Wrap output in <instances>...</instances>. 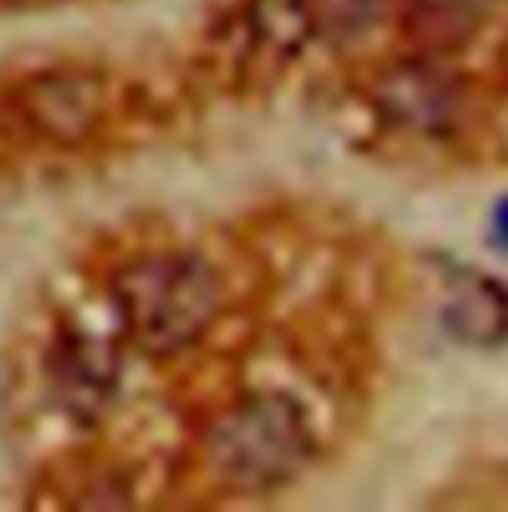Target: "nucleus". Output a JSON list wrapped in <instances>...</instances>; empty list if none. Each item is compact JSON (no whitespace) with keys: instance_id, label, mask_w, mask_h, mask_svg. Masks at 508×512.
<instances>
[{"instance_id":"obj_1","label":"nucleus","mask_w":508,"mask_h":512,"mask_svg":"<svg viewBox=\"0 0 508 512\" xmlns=\"http://www.w3.org/2000/svg\"><path fill=\"white\" fill-rule=\"evenodd\" d=\"M314 457L306 409L278 389L247 393L227 405L203 437V469L223 493L258 497L294 481Z\"/></svg>"},{"instance_id":"obj_2","label":"nucleus","mask_w":508,"mask_h":512,"mask_svg":"<svg viewBox=\"0 0 508 512\" xmlns=\"http://www.w3.org/2000/svg\"><path fill=\"white\" fill-rule=\"evenodd\" d=\"M112 302L135 350L147 358H171L215 326L223 310V282L203 258L159 251L116 270Z\"/></svg>"},{"instance_id":"obj_3","label":"nucleus","mask_w":508,"mask_h":512,"mask_svg":"<svg viewBox=\"0 0 508 512\" xmlns=\"http://www.w3.org/2000/svg\"><path fill=\"white\" fill-rule=\"evenodd\" d=\"M20 128L52 147H80L108 120V84L92 68H44L12 92Z\"/></svg>"},{"instance_id":"obj_4","label":"nucleus","mask_w":508,"mask_h":512,"mask_svg":"<svg viewBox=\"0 0 508 512\" xmlns=\"http://www.w3.org/2000/svg\"><path fill=\"white\" fill-rule=\"evenodd\" d=\"M370 104L381 116V124L405 131V135L437 139V135H453L461 128L469 92L453 72L441 68V60L413 56V60H397L381 68L370 80Z\"/></svg>"},{"instance_id":"obj_5","label":"nucleus","mask_w":508,"mask_h":512,"mask_svg":"<svg viewBox=\"0 0 508 512\" xmlns=\"http://www.w3.org/2000/svg\"><path fill=\"white\" fill-rule=\"evenodd\" d=\"M322 24V0H247L235 24V68L251 84H274Z\"/></svg>"},{"instance_id":"obj_6","label":"nucleus","mask_w":508,"mask_h":512,"mask_svg":"<svg viewBox=\"0 0 508 512\" xmlns=\"http://www.w3.org/2000/svg\"><path fill=\"white\" fill-rule=\"evenodd\" d=\"M437 318L453 342L497 350L508 342V286L477 266L445 262Z\"/></svg>"},{"instance_id":"obj_7","label":"nucleus","mask_w":508,"mask_h":512,"mask_svg":"<svg viewBox=\"0 0 508 512\" xmlns=\"http://www.w3.org/2000/svg\"><path fill=\"white\" fill-rule=\"evenodd\" d=\"M116 385H120V354L104 338H92L84 330H72L60 338L56 393L72 417L80 421L100 417L116 401Z\"/></svg>"},{"instance_id":"obj_8","label":"nucleus","mask_w":508,"mask_h":512,"mask_svg":"<svg viewBox=\"0 0 508 512\" xmlns=\"http://www.w3.org/2000/svg\"><path fill=\"white\" fill-rule=\"evenodd\" d=\"M393 20L417 56H457L481 32V0H393Z\"/></svg>"},{"instance_id":"obj_9","label":"nucleus","mask_w":508,"mask_h":512,"mask_svg":"<svg viewBox=\"0 0 508 512\" xmlns=\"http://www.w3.org/2000/svg\"><path fill=\"white\" fill-rule=\"evenodd\" d=\"M493 239L508 251V199H501L493 211Z\"/></svg>"},{"instance_id":"obj_10","label":"nucleus","mask_w":508,"mask_h":512,"mask_svg":"<svg viewBox=\"0 0 508 512\" xmlns=\"http://www.w3.org/2000/svg\"><path fill=\"white\" fill-rule=\"evenodd\" d=\"M501 72H505V80H508V40L501 44Z\"/></svg>"}]
</instances>
